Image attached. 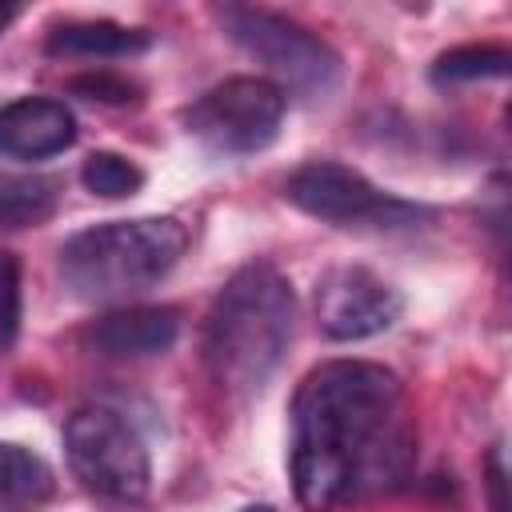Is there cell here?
Segmentation results:
<instances>
[{
    "label": "cell",
    "mask_w": 512,
    "mask_h": 512,
    "mask_svg": "<svg viewBox=\"0 0 512 512\" xmlns=\"http://www.w3.org/2000/svg\"><path fill=\"white\" fill-rule=\"evenodd\" d=\"M416 468L404 384L376 360H324L292 396V488L308 512L400 488Z\"/></svg>",
    "instance_id": "1"
},
{
    "label": "cell",
    "mask_w": 512,
    "mask_h": 512,
    "mask_svg": "<svg viewBox=\"0 0 512 512\" xmlns=\"http://www.w3.org/2000/svg\"><path fill=\"white\" fill-rule=\"evenodd\" d=\"M296 332V292L292 280L268 264L252 260L228 276L216 292L204 324V356L212 380L248 400L268 388Z\"/></svg>",
    "instance_id": "2"
},
{
    "label": "cell",
    "mask_w": 512,
    "mask_h": 512,
    "mask_svg": "<svg viewBox=\"0 0 512 512\" xmlns=\"http://www.w3.org/2000/svg\"><path fill=\"white\" fill-rule=\"evenodd\" d=\"M188 252V228L176 216L104 220L64 240L60 276L76 300L112 304L156 288Z\"/></svg>",
    "instance_id": "3"
},
{
    "label": "cell",
    "mask_w": 512,
    "mask_h": 512,
    "mask_svg": "<svg viewBox=\"0 0 512 512\" xmlns=\"http://www.w3.org/2000/svg\"><path fill=\"white\" fill-rule=\"evenodd\" d=\"M216 20L236 48H244L256 64L268 68V80L284 96L296 92L308 100H324L340 84V52L312 28L252 4H224L216 8Z\"/></svg>",
    "instance_id": "4"
},
{
    "label": "cell",
    "mask_w": 512,
    "mask_h": 512,
    "mask_svg": "<svg viewBox=\"0 0 512 512\" xmlns=\"http://www.w3.org/2000/svg\"><path fill=\"white\" fill-rule=\"evenodd\" d=\"M64 452L76 480L112 504H136L152 488V460L140 432L112 408H76L64 424Z\"/></svg>",
    "instance_id": "5"
},
{
    "label": "cell",
    "mask_w": 512,
    "mask_h": 512,
    "mask_svg": "<svg viewBox=\"0 0 512 512\" xmlns=\"http://www.w3.org/2000/svg\"><path fill=\"white\" fill-rule=\"evenodd\" d=\"M288 96L268 76H228L184 108V128L220 156L264 152L284 124Z\"/></svg>",
    "instance_id": "6"
},
{
    "label": "cell",
    "mask_w": 512,
    "mask_h": 512,
    "mask_svg": "<svg viewBox=\"0 0 512 512\" xmlns=\"http://www.w3.org/2000/svg\"><path fill=\"white\" fill-rule=\"evenodd\" d=\"M288 204L300 212L336 224V228H412L428 216V208L408 204L384 188H376L360 168L340 160H308L284 180Z\"/></svg>",
    "instance_id": "7"
},
{
    "label": "cell",
    "mask_w": 512,
    "mask_h": 512,
    "mask_svg": "<svg viewBox=\"0 0 512 512\" xmlns=\"http://www.w3.org/2000/svg\"><path fill=\"white\" fill-rule=\"evenodd\" d=\"M400 312V288L364 264H336L316 280V324L332 340H368L388 332Z\"/></svg>",
    "instance_id": "8"
},
{
    "label": "cell",
    "mask_w": 512,
    "mask_h": 512,
    "mask_svg": "<svg viewBox=\"0 0 512 512\" xmlns=\"http://www.w3.org/2000/svg\"><path fill=\"white\" fill-rule=\"evenodd\" d=\"M76 116L52 96H16L0 104V156L48 160L76 144Z\"/></svg>",
    "instance_id": "9"
},
{
    "label": "cell",
    "mask_w": 512,
    "mask_h": 512,
    "mask_svg": "<svg viewBox=\"0 0 512 512\" xmlns=\"http://www.w3.org/2000/svg\"><path fill=\"white\" fill-rule=\"evenodd\" d=\"M180 336V312L168 304H140V308H116L108 316H96L84 328V344L96 356L108 360H148L164 356Z\"/></svg>",
    "instance_id": "10"
},
{
    "label": "cell",
    "mask_w": 512,
    "mask_h": 512,
    "mask_svg": "<svg viewBox=\"0 0 512 512\" xmlns=\"http://www.w3.org/2000/svg\"><path fill=\"white\" fill-rule=\"evenodd\" d=\"M152 48L144 28H128L116 20H64L48 32L52 56H88V60H124Z\"/></svg>",
    "instance_id": "11"
},
{
    "label": "cell",
    "mask_w": 512,
    "mask_h": 512,
    "mask_svg": "<svg viewBox=\"0 0 512 512\" xmlns=\"http://www.w3.org/2000/svg\"><path fill=\"white\" fill-rule=\"evenodd\" d=\"M56 472L24 444L0 440V512H36L52 500Z\"/></svg>",
    "instance_id": "12"
},
{
    "label": "cell",
    "mask_w": 512,
    "mask_h": 512,
    "mask_svg": "<svg viewBox=\"0 0 512 512\" xmlns=\"http://www.w3.org/2000/svg\"><path fill=\"white\" fill-rule=\"evenodd\" d=\"M56 208H60V184L52 176L0 168V224L4 228H36L52 220Z\"/></svg>",
    "instance_id": "13"
},
{
    "label": "cell",
    "mask_w": 512,
    "mask_h": 512,
    "mask_svg": "<svg viewBox=\"0 0 512 512\" xmlns=\"http://www.w3.org/2000/svg\"><path fill=\"white\" fill-rule=\"evenodd\" d=\"M508 48L504 44H460L436 56L432 80L436 84H468V80H500L508 76Z\"/></svg>",
    "instance_id": "14"
},
{
    "label": "cell",
    "mask_w": 512,
    "mask_h": 512,
    "mask_svg": "<svg viewBox=\"0 0 512 512\" xmlns=\"http://www.w3.org/2000/svg\"><path fill=\"white\" fill-rule=\"evenodd\" d=\"M80 180H84V188H88L92 196H100V200H128V196H136V192L144 188V168H140L136 160H128V156L104 148V152L84 156Z\"/></svg>",
    "instance_id": "15"
},
{
    "label": "cell",
    "mask_w": 512,
    "mask_h": 512,
    "mask_svg": "<svg viewBox=\"0 0 512 512\" xmlns=\"http://www.w3.org/2000/svg\"><path fill=\"white\" fill-rule=\"evenodd\" d=\"M68 92L84 96V100H100V104H136L140 100V84L128 80L124 72H112V68H96V72L72 76Z\"/></svg>",
    "instance_id": "16"
},
{
    "label": "cell",
    "mask_w": 512,
    "mask_h": 512,
    "mask_svg": "<svg viewBox=\"0 0 512 512\" xmlns=\"http://www.w3.org/2000/svg\"><path fill=\"white\" fill-rule=\"evenodd\" d=\"M20 328V264L12 252L0 248V348L16 340Z\"/></svg>",
    "instance_id": "17"
},
{
    "label": "cell",
    "mask_w": 512,
    "mask_h": 512,
    "mask_svg": "<svg viewBox=\"0 0 512 512\" xmlns=\"http://www.w3.org/2000/svg\"><path fill=\"white\" fill-rule=\"evenodd\" d=\"M484 484H488L492 512H508V468H504V444H492V448H488V460H484Z\"/></svg>",
    "instance_id": "18"
},
{
    "label": "cell",
    "mask_w": 512,
    "mask_h": 512,
    "mask_svg": "<svg viewBox=\"0 0 512 512\" xmlns=\"http://www.w3.org/2000/svg\"><path fill=\"white\" fill-rule=\"evenodd\" d=\"M16 16H20V8H16V4H0V36L8 32V24H12Z\"/></svg>",
    "instance_id": "19"
},
{
    "label": "cell",
    "mask_w": 512,
    "mask_h": 512,
    "mask_svg": "<svg viewBox=\"0 0 512 512\" xmlns=\"http://www.w3.org/2000/svg\"><path fill=\"white\" fill-rule=\"evenodd\" d=\"M240 512H276L272 504H248V508H240Z\"/></svg>",
    "instance_id": "20"
}]
</instances>
